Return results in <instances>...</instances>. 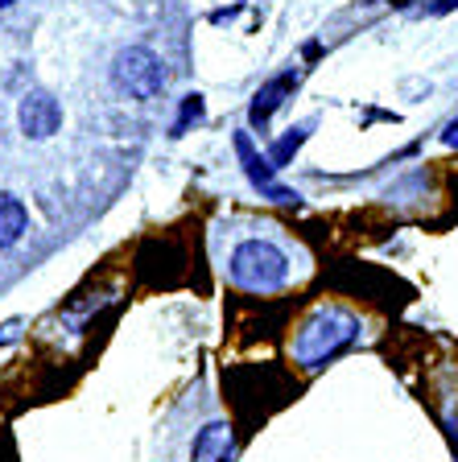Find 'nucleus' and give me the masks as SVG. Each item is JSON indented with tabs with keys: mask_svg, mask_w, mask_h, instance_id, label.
Segmentation results:
<instances>
[{
	"mask_svg": "<svg viewBox=\"0 0 458 462\" xmlns=\"http://www.w3.org/2000/svg\"><path fill=\"white\" fill-rule=\"evenodd\" d=\"M289 277V260L281 248L265 240H244L236 252H231V281L252 293H273L281 289Z\"/></svg>",
	"mask_w": 458,
	"mask_h": 462,
	"instance_id": "nucleus-1",
	"label": "nucleus"
},
{
	"mask_svg": "<svg viewBox=\"0 0 458 462\" xmlns=\"http://www.w3.org/2000/svg\"><path fill=\"white\" fill-rule=\"evenodd\" d=\"M355 335H360V330H355V318L339 314V310H322V314H318L314 322H305L302 335H297V343H294L297 359H302L305 367H318L331 356H339Z\"/></svg>",
	"mask_w": 458,
	"mask_h": 462,
	"instance_id": "nucleus-2",
	"label": "nucleus"
},
{
	"mask_svg": "<svg viewBox=\"0 0 458 462\" xmlns=\"http://www.w3.org/2000/svg\"><path fill=\"white\" fill-rule=\"evenodd\" d=\"M112 79H116V87H120V91H128L133 99H153L165 87V67H162V58L153 54V50L128 46V50H120V54H116Z\"/></svg>",
	"mask_w": 458,
	"mask_h": 462,
	"instance_id": "nucleus-3",
	"label": "nucleus"
},
{
	"mask_svg": "<svg viewBox=\"0 0 458 462\" xmlns=\"http://www.w3.org/2000/svg\"><path fill=\"white\" fill-rule=\"evenodd\" d=\"M236 153H239V162H244L248 182L257 186L265 199H273V202H297V190H289V186H281L277 178H273V165H268V157H260L257 149H252L248 133H236Z\"/></svg>",
	"mask_w": 458,
	"mask_h": 462,
	"instance_id": "nucleus-4",
	"label": "nucleus"
},
{
	"mask_svg": "<svg viewBox=\"0 0 458 462\" xmlns=\"http://www.w3.org/2000/svg\"><path fill=\"white\" fill-rule=\"evenodd\" d=\"M58 125H62V107H58V99L50 91H29L21 99V133L25 136L46 141V136L58 133Z\"/></svg>",
	"mask_w": 458,
	"mask_h": 462,
	"instance_id": "nucleus-5",
	"label": "nucleus"
},
{
	"mask_svg": "<svg viewBox=\"0 0 458 462\" xmlns=\"http://www.w3.org/2000/svg\"><path fill=\"white\" fill-rule=\"evenodd\" d=\"M294 87H297V70H285V75H277V79H273V83H265V87H260V91H257V99H252V112H248V120H252V125H257V128H265V125H268V116H273L281 104H285V96H289V91H294Z\"/></svg>",
	"mask_w": 458,
	"mask_h": 462,
	"instance_id": "nucleus-6",
	"label": "nucleus"
},
{
	"mask_svg": "<svg viewBox=\"0 0 458 462\" xmlns=\"http://www.w3.org/2000/svg\"><path fill=\"white\" fill-rule=\"evenodd\" d=\"M231 458V425L210 421L194 438V462H228Z\"/></svg>",
	"mask_w": 458,
	"mask_h": 462,
	"instance_id": "nucleus-7",
	"label": "nucleus"
},
{
	"mask_svg": "<svg viewBox=\"0 0 458 462\" xmlns=\"http://www.w3.org/2000/svg\"><path fill=\"white\" fill-rule=\"evenodd\" d=\"M25 223H29L25 202L13 199V194H0V248H13L25 236Z\"/></svg>",
	"mask_w": 458,
	"mask_h": 462,
	"instance_id": "nucleus-8",
	"label": "nucleus"
},
{
	"mask_svg": "<svg viewBox=\"0 0 458 462\" xmlns=\"http://www.w3.org/2000/svg\"><path fill=\"white\" fill-rule=\"evenodd\" d=\"M305 133H310V125L294 128V133H289V136H285V141H277V144H273V149H268V165H273V170H281V165H285V162H289V157H294V153H297V149H302Z\"/></svg>",
	"mask_w": 458,
	"mask_h": 462,
	"instance_id": "nucleus-9",
	"label": "nucleus"
},
{
	"mask_svg": "<svg viewBox=\"0 0 458 462\" xmlns=\"http://www.w3.org/2000/svg\"><path fill=\"white\" fill-rule=\"evenodd\" d=\"M199 116H202V99L199 96H186V107H182V120L173 125V133H182V128H186V120H199Z\"/></svg>",
	"mask_w": 458,
	"mask_h": 462,
	"instance_id": "nucleus-10",
	"label": "nucleus"
},
{
	"mask_svg": "<svg viewBox=\"0 0 458 462\" xmlns=\"http://www.w3.org/2000/svg\"><path fill=\"white\" fill-rule=\"evenodd\" d=\"M450 9H458V0H434V5H425V13H430V17H438V13H450Z\"/></svg>",
	"mask_w": 458,
	"mask_h": 462,
	"instance_id": "nucleus-11",
	"label": "nucleus"
},
{
	"mask_svg": "<svg viewBox=\"0 0 458 462\" xmlns=\"http://www.w3.org/2000/svg\"><path fill=\"white\" fill-rule=\"evenodd\" d=\"M442 141H446L450 149H458V116H454V120H450V125H446V133H442Z\"/></svg>",
	"mask_w": 458,
	"mask_h": 462,
	"instance_id": "nucleus-12",
	"label": "nucleus"
},
{
	"mask_svg": "<svg viewBox=\"0 0 458 462\" xmlns=\"http://www.w3.org/2000/svg\"><path fill=\"white\" fill-rule=\"evenodd\" d=\"M5 5H13V0H0V9H5Z\"/></svg>",
	"mask_w": 458,
	"mask_h": 462,
	"instance_id": "nucleus-13",
	"label": "nucleus"
}]
</instances>
